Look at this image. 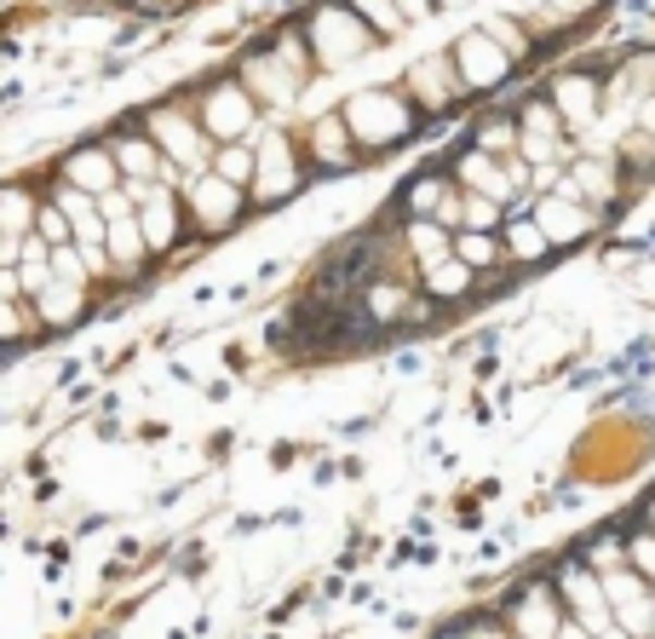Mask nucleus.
<instances>
[{"mask_svg":"<svg viewBox=\"0 0 655 639\" xmlns=\"http://www.w3.org/2000/svg\"><path fill=\"white\" fill-rule=\"evenodd\" d=\"M408 248H415V259L425 271H437V266L455 259V236H448L437 219H408Z\"/></svg>","mask_w":655,"mask_h":639,"instance_id":"obj_16","label":"nucleus"},{"mask_svg":"<svg viewBox=\"0 0 655 639\" xmlns=\"http://www.w3.org/2000/svg\"><path fill=\"white\" fill-rule=\"evenodd\" d=\"M627 558H632V570H639L644 582H655V536H632Z\"/></svg>","mask_w":655,"mask_h":639,"instance_id":"obj_37","label":"nucleus"},{"mask_svg":"<svg viewBox=\"0 0 655 639\" xmlns=\"http://www.w3.org/2000/svg\"><path fill=\"white\" fill-rule=\"evenodd\" d=\"M576 179H581L586 202H598V208H609V202H616V168H609V162H598V156H586V162H576Z\"/></svg>","mask_w":655,"mask_h":639,"instance_id":"obj_25","label":"nucleus"},{"mask_svg":"<svg viewBox=\"0 0 655 639\" xmlns=\"http://www.w3.org/2000/svg\"><path fill=\"white\" fill-rule=\"evenodd\" d=\"M535 225L546 231V243H552V248H564V243H581V236L592 231V213L576 208V202H558V196H541Z\"/></svg>","mask_w":655,"mask_h":639,"instance_id":"obj_12","label":"nucleus"},{"mask_svg":"<svg viewBox=\"0 0 655 639\" xmlns=\"http://www.w3.org/2000/svg\"><path fill=\"white\" fill-rule=\"evenodd\" d=\"M121 162H115V150H75L70 162H64V185H75V191H87L92 202H104V196H115L121 191Z\"/></svg>","mask_w":655,"mask_h":639,"instance_id":"obj_8","label":"nucleus"},{"mask_svg":"<svg viewBox=\"0 0 655 639\" xmlns=\"http://www.w3.org/2000/svg\"><path fill=\"white\" fill-rule=\"evenodd\" d=\"M627 150H632V156H655V133H632Z\"/></svg>","mask_w":655,"mask_h":639,"instance_id":"obj_41","label":"nucleus"},{"mask_svg":"<svg viewBox=\"0 0 655 639\" xmlns=\"http://www.w3.org/2000/svg\"><path fill=\"white\" fill-rule=\"evenodd\" d=\"M489 35H495V41H500V47H506L511 58H518V52H523V35H518V29H511V24H495V29H489Z\"/></svg>","mask_w":655,"mask_h":639,"instance_id":"obj_39","label":"nucleus"},{"mask_svg":"<svg viewBox=\"0 0 655 639\" xmlns=\"http://www.w3.org/2000/svg\"><path fill=\"white\" fill-rule=\"evenodd\" d=\"M558 639H592V634H586V628L576 623V616H569V623H564V634H558Z\"/></svg>","mask_w":655,"mask_h":639,"instance_id":"obj_42","label":"nucleus"},{"mask_svg":"<svg viewBox=\"0 0 655 639\" xmlns=\"http://www.w3.org/2000/svg\"><path fill=\"white\" fill-rule=\"evenodd\" d=\"M362 24V12H317L311 17V41H317V58L322 64H345V58H357L368 47V29Z\"/></svg>","mask_w":655,"mask_h":639,"instance_id":"obj_6","label":"nucleus"},{"mask_svg":"<svg viewBox=\"0 0 655 639\" xmlns=\"http://www.w3.org/2000/svg\"><path fill=\"white\" fill-rule=\"evenodd\" d=\"M213 173L224 179V185H254L259 179V150H248V145H231V150H219L213 156Z\"/></svg>","mask_w":655,"mask_h":639,"instance_id":"obj_24","label":"nucleus"},{"mask_svg":"<svg viewBox=\"0 0 655 639\" xmlns=\"http://www.w3.org/2000/svg\"><path fill=\"white\" fill-rule=\"evenodd\" d=\"M425 288H432L437 299H455V294H466V288H472V266H460V259H448V266L425 271Z\"/></svg>","mask_w":655,"mask_h":639,"instance_id":"obj_29","label":"nucleus"},{"mask_svg":"<svg viewBox=\"0 0 655 639\" xmlns=\"http://www.w3.org/2000/svg\"><path fill=\"white\" fill-rule=\"evenodd\" d=\"M460 225L489 236V231L500 225V202H489V196H466V202H460Z\"/></svg>","mask_w":655,"mask_h":639,"instance_id":"obj_31","label":"nucleus"},{"mask_svg":"<svg viewBox=\"0 0 655 639\" xmlns=\"http://www.w3.org/2000/svg\"><path fill=\"white\" fill-rule=\"evenodd\" d=\"M506 248H511V259H541L552 243H546V231L535 225V219H511V225H506Z\"/></svg>","mask_w":655,"mask_h":639,"instance_id":"obj_26","label":"nucleus"},{"mask_svg":"<svg viewBox=\"0 0 655 639\" xmlns=\"http://www.w3.org/2000/svg\"><path fill=\"white\" fill-rule=\"evenodd\" d=\"M604 639H632V634H621V628H616V634H604Z\"/></svg>","mask_w":655,"mask_h":639,"instance_id":"obj_44","label":"nucleus"},{"mask_svg":"<svg viewBox=\"0 0 655 639\" xmlns=\"http://www.w3.org/2000/svg\"><path fill=\"white\" fill-rule=\"evenodd\" d=\"M242 75H248L242 87H248L254 98H264V105H294L299 98V70H288L282 58H248Z\"/></svg>","mask_w":655,"mask_h":639,"instance_id":"obj_11","label":"nucleus"},{"mask_svg":"<svg viewBox=\"0 0 655 639\" xmlns=\"http://www.w3.org/2000/svg\"><path fill=\"white\" fill-rule=\"evenodd\" d=\"M455 70V52H437V58H425V64L415 70V98L425 110H443L448 98L460 93V75H448Z\"/></svg>","mask_w":655,"mask_h":639,"instance_id":"obj_14","label":"nucleus"},{"mask_svg":"<svg viewBox=\"0 0 655 639\" xmlns=\"http://www.w3.org/2000/svg\"><path fill=\"white\" fill-rule=\"evenodd\" d=\"M472 639H506V634H500V628H478Z\"/></svg>","mask_w":655,"mask_h":639,"instance_id":"obj_43","label":"nucleus"},{"mask_svg":"<svg viewBox=\"0 0 655 639\" xmlns=\"http://www.w3.org/2000/svg\"><path fill=\"white\" fill-rule=\"evenodd\" d=\"M448 202H455V196H448L443 179H420V185L408 191V213H415V219H437Z\"/></svg>","mask_w":655,"mask_h":639,"instance_id":"obj_27","label":"nucleus"},{"mask_svg":"<svg viewBox=\"0 0 655 639\" xmlns=\"http://www.w3.org/2000/svg\"><path fill=\"white\" fill-rule=\"evenodd\" d=\"M604 593H609V605H616V628L632 634V639H650V623H655V588L644 582L639 570H609L604 576Z\"/></svg>","mask_w":655,"mask_h":639,"instance_id":"obj_2","label":"nucleus"},{"mask_svg":"<svg viewBox=\"0 0 655 639\" xmlns=\"http://www.w3.org/2000/svg\"><path fill=\"white\" fill-rule=\"evenodd\" d=\"M145 254H150V236H145V225H138V213L133 219H115V225H110V259H115V266L133 271Z\"/></svg>","mask_w":655,"mask_h":639,"instance_id":"obj_20","label":"nucleus"},{"mask_svg":"<svg viewBox=\"0 0 655 639\" xmlns=\"http://www.w3.org/2000/svg\"><path fill=\"white\" fill-rule=\"evenodd\" d=\"M35 236H40V243H47V248H75V225H70V213L64 208H40V225H35Z\"/></svg>","mask_w":655,"mask_h":639,"instance_id":"obj_30","label":"nucleus"},{"mask_svg":"<svg viewBox=\"0 0 655 639\" xmlns=\"http://www.w3.org/2000/svg\"><path fill=\"white\" fill-rule=\"evenodd\" d=\"M455 70H460L466 87H495L500 75H511V52H506L489 29H472V35L455 47Z\"/></svg>","mask_w":655,"mask_h":639,"instance_id":"obj_5","label":"nucleus"},{"mask_svg":"<svg viewBox=\"0 0 655 639\" xmlns=\"http://www.w3.org/2000/svg\"><path fill=\"white\" fill-rule=\"evenodd\" d=\"M552 110H558L569 127H586L592 115H598V82H592V75H569V82H558L552 87Z\"/></svg>","mask_w":655,"mask_h":639,"instance_id":"obj_15","label":"nucleus"},{"mask_svg":"<svg viewBox=\"0 0 655 639\" xmlns=\"http://www.w3.org/2000/svg\"><path fill=\"white\" fill-rule=\"evenodd\" d=\"M115 162H121V173H127V185H156V179H168V168H161L150 138H121Z\"/></svg>","mask_w":655,"mask_h":639,"instance_id":"obj_17","label":"nucleus"},{"mask_svg":"<svg viewBox=\"0 0 655 639\" xmlns=\"http://www.w3.org/2000/svg\"><path fill=\"white\" fill-rule=\"evenodd\" d=\"M523 162H535V168H552L558 162V138H546V133H523Z\"/></svg>","mask_w":655,"mask_h":639,"instance_id":"obj_34","label":"nucleus"},{"mask_svg":"<svg viewBox=\"0 0 655 639\" xmlns=\"http://www.w3.org/2000/svg\"><path fill=\"white\" fill-rule=\"evenodd\" d=\"M558 122H564V115L552 110V105H529V110H523V133H546V138H558Z\"/></svg>","mask_w":655,"mask_h":639,"instance_id":"obj_36","label":"nucleus"},{"mask_svg":"<svg viewBox=\"0 0 655 639\" xmlns=\"http://www.w3.org/2000/svg\"><path fill=\"white\" fill-rule=\"evenodd\" d=\"M650 639H655V623H650Z\"/></svg>","mask_w":655,"mask_h":639,"instance_id":"obj_45","label":"nucleus"},{"mask_svg":"<svg viewBox=\"0 0 655 639\" xmlns=\"http://www.w3.org/2000/svg\"><path fill=\"white\" fill-rule=\"evenodd\" d=\"M201 127H208V138H219L224 150L242 145L248 127H254V93L242 87V82L236 87H213L208 105H201Z\"/></svg>","mask_w":655,"mask_h":639,"instance_id":"obj_4","label":"nucleus"},{"mask_svg":"<svg viewBox=\"0 0 655 639\" xmlns=\"http://www.w3.org/2000/svg\"><path fill=\"white\" fill-rule=\"evenodd\" d=\"M0 225H7V236H17V243H29L35 225H40V208L29 202L24 191H7V196H0Z\"/></svg>","mask_w":655,"mask_h":639,"instance_id":"obj_23","label":"nucleus"},{"mask_svg":"<svg viewBox=\"0 0 655 639\" xmlns=\"http://www.w3.org/2000/svg\"><path fill=\"white\" fill-rule=\"evenodd\" d=\"M558 593L576 605V623H581L592 639L616 634V605H609V593H604V576H592L586 565H569L564 582H558Z\"/></svg>","mask_w":655,"mask_h":639,"instance_id":"obj_3","label":"nucleus"},{"mask_svg":"<svg viewBox=\"0 0 655 639\" xmlns=\"http://www.w3.org/2000/svg\"><path fill=\"white\" fill-rule=\"evenodd\" d=\"M455 259H460V266H472V271H483V266H495V259H500V248H495V236L460 231L455 236Z\"/></svg>","mask_w":655,"mask_h":639,"instance_id":"obj_28","label":"nucleus"},{"mask_svg":"<svg viewBox=\"0 0 655 639\" xmlns=\"http://www.w3.org/2000/svg\"><path fill=\"white\" fill-rule=\"evenodd\" d=\"M569 616L558 611V599H552V588H529L518 599V611H511V628H518V639H558Z\"/></svg>","mask_w":655,"mask_h":639,"instance_id":"obj_9","label":"nucleus"},{"mask_svg":"<svg viewBox=\"0 0 655 639\" xmlns=\"http://www.w3.org/2000/svg\"><path fill=\"white\" fill-rule=\"evenodd\" d=\"M259 196L264 202H276V196H294L299 191V168H294V145H288V133H264V145H259Z\"/></svg>","mask_w":655,"mask_h":639,"instance_id":"obj_7","label":"nucleus"},{"mask_svg":"<svg viewBox=\"0 0 655 639\" xmlns=\"http://www.w3.org/2000/svg\"><path fill=\"white\" fill-rule=\"evenodd\" d=\"M58 208L70 213V225H81V219H92V213H104V208H98L87 191H75V185H64V191H58Z\"/></svg>","mask_w":655,"mask_h":639,"instance_id":"obj_33","label":"nucleus"},{"mask_svg":"<svg viewBox=\"0 0 655 639\" xmlns=\"http://www.w3.org/2000/svg\"><path fill=\"white\" fill-rule=\"evenodd\" d=\"M138 225H145L150 248H168L173 236H178V219H173V191H168V185H156V196H150L145 208H138Z\"/></svg>","mask_w":655,"mask_h":639,"instance_id":"obj_19","label":"nucleus"},{"mask_svg":"<svg viewBox=\"0 0 655 639\" xmlns=\"http://www.w3.org/2000/svg\"><path fill=\"white\" fill-rule=\"evenodd\" d=\"M311 138H317V156H322L328 168H345V162H351V127H345V115H322Z\"/></svg>","mask_w":655,"mask_h":639,"instance_id":"obj_22","label":"nucleus"},{"mask_svg":"<svg viewBox=\"0 0 655 639\" xmlns=\"http://www.w3.org/2000/svg\"><path fill=\"white\" fill-rule=\"evenodd\" d=\"M345 127H351L357 145L385 150L415 127V110H408L403 98H392V93H357L351 105H345Z\"/></svg>","mask_w":655,"mask_h":639,"instance_id":"obj_1","label":"nucleus"},{"mask_svg":"<svg viewBox=\"0 0 655 639\" xmlns=\"http://www.w3.org/2000/svg\"><path fill=\"white\" fill-rule=\"evenodd\" d=\"M639 133H655V93L639 98Z\"/></svg>","mask_w":655,"mask_h":639,"instance_id":"obj_40","label":"nucleus"},{"mask_svg":"<svg viewBox=\"0 0 655 639\" xmlns=\"http://www.w3.org/2000/svg\"><path fill=\"white\" fill-rule=\"evenodd\" d=\"M35 317L47 329H64V323H75L81 317V288H70V283H52L47 294L35 299Z\"/></svg>","mask_w":655,"mask_h":639,"instance_id":"obj_21","label":"nucleus"},{"mask_svg":"<svg viewBox=\"0 0 655 639\" xmlns=\"http://www.w3.org/2000/svg\"><path fill=\"white\" fill-rule=\"evenodd\" d=\"M460 179L472 185V196H489V202H511V196H518V185H511L506 162H495V156H483V150L460 156Z\"/></svg>","mask_w":655,"mask_h":639,"instance_id":"obj_13","label":"nucleus"},{"mask_svg":"<svg viewBox=\"0 0 655 639\" xmlns=\"http://www.w3.org/2000/svg\"><path fill=\"white\" fill-rule=\"evenodd\" d=\"M156 145L168 156H178V162H196V168H201V156H208L201 133L190 122H178V115H156Z\"/></svg>","mask_w":655,"mask_h":639,"instance_id":"obj_18","label":"nucleus"},{"mask_svg":"<svg viewBox=\"0 0 655 639\" xmlns=\"http://www.w3.org/2000/svg\"><path fill=\"white\" fill-rule=\"evenodd\" d=\"M518 145H523V138H518V127H511V122H500V115H495V122H489V127L478 133V150H483V156H511Z\"/></svg>","mask_w":655,"mask_h":639,"instance_id":"obj_32","label":"nucleus"},{"mask_svg":"<svg viewBox=\"0 0 655 639\" xmlns=\"http://www.w3.org/2000/svg\"><path fill=\"white\" fill-rule=\"evenodd\" d=\"M190 208L201 213L208 231H219V225H231V219L242 213V191L224 185L219 173H201V179H190Z\"/></svg>","mask_w":655,"mask_h":639,"instance_id":"obj_10","label":"nucleus"},{"mask_svg":"<svg viewBox=\"0 0 655 639\" xmlns=\"http://www.w3.org/2000/svg\"><path fill=\"white\" fill-rule=\"evenodd\" d=\"M368 306H374V317L385 323V317H403V306H415V299H408L403 288H392V283H385V288H374V294H368Z\"/></svg>","mask_w":655,"mask_h":639,"instance_id":"obj_35","label":"nucleus"},{"mask_svg":"<svg viewBox=\"0 0 655 639\" xmlns=\"http://www.w3.org/2000/svg\"><path fill=\"white\" fill-rule=\"evenodd\" d=\"M29 329V317H24V299H12L7 306V341H17V334Z\"/></svg>","mask_w":655,"mask_h":639,"instance_id":"obj_38","label":"nucleus"}]
</instances>
